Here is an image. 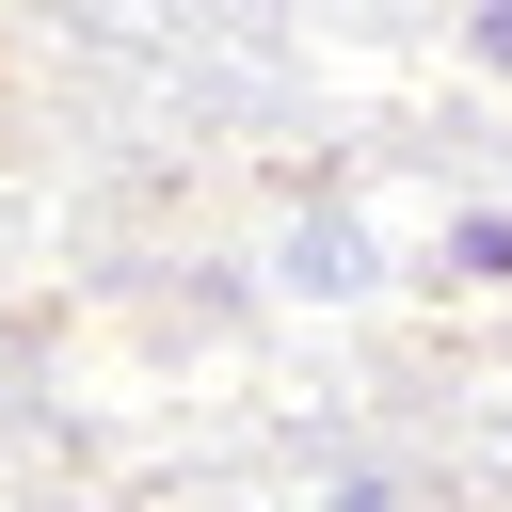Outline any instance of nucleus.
Listing matches in <instances>:
<instances>
[{
	"label": "nucleus",
	"mask_w": 512,
	"mask_h": 512,
	"mask_svg": "<svg viewBox=\"0 0 512 512\" xmlns=\"http://www.w3.org/2000/svg\"><path fill=\"white\" fill-rule=\"evenodd\" d=\"M432 272H448V288H512V208H448Z\"/></svg>",
	"instance_id": "1"
},
{
	"label": "nucleus",
	"mask_w": 512,
	"mask_h": 512,
	"mask_svg": "<svg viewBox=\"0 0 512 512\" xmlns=\"http://www.w3.org/2000/svg\"><path fill=\"white\" fill-rule=\"evenodd\" d=\"M352 272H368V240H352V224H336V208H320V224H304V240H288V288H352Z\"/></svg>",
	"instance_id": "2"
},
{
	"label": "nucleus",
	"mask_w": 512,
	"mask_h": 512,
	"mask_svg": "<svg viewBox=\"0 0 512 512\" xmlns=\"http://www.w3.org/2000/svg\"><path fill=\"white\" fill-rule=\"evenodd\" d=\"M464 64H480V80H512V0H464Z\"/></svg>",
	"instance_id": "3"
}]
</instances>
